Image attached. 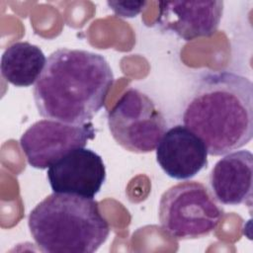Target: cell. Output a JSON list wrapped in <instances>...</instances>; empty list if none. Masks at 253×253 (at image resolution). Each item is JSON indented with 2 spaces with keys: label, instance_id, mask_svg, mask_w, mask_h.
<instances>
[{
  "label": "cell",
  "instance_id": "12",
  "mask_svg": "<svg viewBox=\"0 0 253 253\" xmlns=\"http://www.w3.org/2000/svg\"><path fill=\"white\" fill-rule=\"evenodd\" d=\"M110 9L118 17L122 18H133L138 15L144 7L147 5L145 1H108Z\"/></svg>",
  "mask_w": 253,
  "mask_h": 253
},
{
  "label": "cell",
  "instance_id": "4",
  "mask_svg": "<svg viewBox=\"0 0 253 253\" xmlns=\"http://www.w3.org/2000/svg\"><path fill=\"white\" fill-rule=\"evenodd\" d=\"M158 212L162 229L178 240L208 236L224 214L209 189L195 181L179 183L165 191Z\"/></svg>",
  "mask_w": 253,
  "mask_h": 253
},
{
  "label": "cell",
  "instance_id": "6",
  "mask_svg": "<svg viewBox=\"0 0 253 253\" xmlns=\"http://www.w3.org/2000/svg\"><path fill=\"white\" fill-rule=\"evenodd\" d=\"M95 135L91 122L74 125L46 119L36 122L22 134L20 146L30 166L45 169L70 151L85 147Z\"/></svg>",
  "mask_w": 253,
  "mask_h": 253
},
{
  "label": "cell",
  "instance_id": "9",
  "mask_svg": "<svg viewBox=\"0 0 253 253\" xmlns=\"http://www.w3.org/2000/svg\"><path fill=\"white\" fill-rule=\"evenodd\" d=\"M208 150L203 140L185 126L166 130L156 149V160L170 178L187 180L208 166Z\"/></svg>",
  "mask_w": 253,
  "mask_h": 253
},
{
  "label": "cell",
  "instance_id": "2",
  "mask_svg": "<svg viewBox=\"0 0 253 253\" xmlns=\"http://www.w3.org/2000/svg\"><path fill=\"white\" fill-rule=\"evenodd\" d=\"M183 124L220 156L247 144L253 136V84L242 75L220 71L202 78L188 102Z\"/></svg>",
  "mask_w": 253,
  "mask_h": 253
},
{
  "label": "cell",
  "instance_id": "3",
  "mask_svg": "<svg viewBox=\"0 0 253 253\" xmlns=\"http://www.w3.org/2000/svg\"><path fill=\"white\" fill-rule=\"evenodd\" d=\"M28 225L41 251L92 253L110 234L99 203L91 198L52 193L30 212Z\"/></svg>",
  "mask_w": 253,
  "mask_h": 253
},
{
  "label": "cell",
  "instance_id": "1",
  "mask_svg": "<svg viewBox=\"0 0 253 253\" xmlns=\"http://www.w3.org/2000/svg\"><path fill=\"white\" fill-rule=\"evenodd\" d=\"M114 81L112 68L103 55L59 48L47 58L34 87V100L42 117L81 125L103 108Z\"/></svg>",
  "mask_w": 253,
  "mask_h": 253
},
{
  "label": "cell",
  "instance_id": "7",
  "mask_svg": "<svg viewBox=\"0 0 253 253\" xmlns=\"http://www.w3.org/2000/svg\"><path fill=\"white\" fill-rule=\"evenodd\" d=\"M46 177L53 193L93 199L106 180V167L98 153L82 147L50 165Z\"/></svg>",
  "mask_w": 253,
  "mask_h": 253
},
{
  "label": "cell",
  "instance_id": "8",
  "mask_svg": "<svg viewBox=\"0 0 253 253\" xmlns=\"http://www.w3.org/2000/svg\"><path fill=\"white\" fill-rule=\"evenodd\" d=\"M156 26L185 41L212 36L219 26L223 1H162Z\"/></svg>",
  "mask_w": 253,
  "mask_h": 253
},
{
  "label": "cell",
  "instance_id": "11",
  "mask_svg": "<svg viewBox=\"0 0 253 253\" xmlns=\"http://www.w3.org/2000/svg\"><path fill=\"white\" fill-rule=\"evenodd\" d=\"M46 63L42 50L28 42H17L8 46L1 57V75L17 87L33 85Z\"/></svg>",
  "mask_w": 253,
  "mask_h": 253
},
{
  "label": "cell",
  "instance_id": "5",
  "mask_svg": "<svg viewBox=\"0 0 253 253\" xmlns=\"http://www.w3.org/2000/svg\"><path fill=\"white\" fill-rule=\"evenodd\" d=\"M107 120L117 143L134 153L153 151L167 126L153 100L133 88L122 95L108 113Z\"/></svg>",
  "mask_w": 253,
  "mask_h": 253
},
{
  "label": "cell",
  "instance_id": "10",
  "mask_svg": "<svg viewBox=\"0 0 253 253\" xmlns=\"http://www.w3.org/2000/svg\"><path fill=\"white\" fill-rule=\"evenodd\" d=\"M253 155L249 150L228 153L219 159L210 173L211 194L223 205H251Z\"/></svg>",
  "mask_w": 253,
  "mask_h": 253
}]
</instances>
